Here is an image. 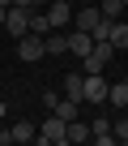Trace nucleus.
Listing matches in <instances>:
<instances>
[{"label": "nucleus", "instance_id": "3", "mask_svg": "<svg viewBox=\"0 0 128 146\" xmlns=\"http://www.w3.org/2000/svg\"><path fill=\"white\" fill-rule=\"evenodd\" d=\"M111 56H115V43H111V39H94V47H90V56H86L81 64H86V73H103V69L111 64Z\"/></svg>", "mask_w": 128, "mask_h": 146}, {"label": "nucleus", "instance_id": "20", "mask_svg": "<svg viewBox=\"0 0 128 146\" xmlns=\"http://www.w3.org/2000/svg\"><path fill=\"white\" fill-rule=\"evenodd\" d=\"M77 5H98V0H77Z\"/></svg>", "mask_w": 128, "mask_h": 146}, {"label": "nucleus", "instance_id": "8", "mask_svg": "<svg viewBox=\"0 0 128 146\" xmlns=\"http://www.w3.org/2000/svg\"><path fill=\"white\" fill-rule=\"evenodd\" d=\"M90 47H94V35H90V30H69V52H73V56L86 60Z\"/></svg>", "mask_w": 128, "mask_h": 146}, {"label": "nucleus", "instance_id": "6", "mask_svg": "<svg viewBox=\"0 0 128 146\" xmlns=\"http://www.w3.org/2000/svg\"><path fill=\"white\" fill-rule=\"evenodd\" d=\"M5 30H9L13 39L30 35V9H17V5H9V17H5Z\"/></svg>", "mask_w": 128, "mask_h": 146}, {"label": "nucleus", "instance_id": "7", "mask_svg": "<svg viewBox=\"0 0 128 146\" xmlns=\"http://www.w3.org/2000/svg\"><path fill=\"white\" fill-rule=\"evenodd\" d=\"M47 22H51V30L73 26V5H69V0H51V5H47Z\"/></svg>", "mask_w": 128, "mask_h": 146}, {"label": "nucleus", "instance_id": "21", "mask_svg": "<svg viewBox=\"0 0 128 146\" xmlns=\"http://www.w3.org/2000/svg\"><path fill=\"white\" fill-rule=\"evenodd\" d=\"M0 5H5V9H9V5H13V0H0Z\"/></svg>", "mask_w": 128, "mask_h": 146}, {"label": "nucleus", "instance_id": "24", "mask_svg": "<svg viewBox=\"0 0 128 146\" xmlns=\"http://www.w3.org/2000/svg\"><path fill=\"white\" fill-rule=\"evenodd\" d=\"M124 9H128V0H124Z\"/></svg>", "mask_w": 128, "mask_h": 146}, {"label": "nucleus", "instance_id": "10", "mask_svg": "<svg viewBox=\"0 0 128 146\" xmlns=\"http://www.w3.org/2000/svg\"><path fill=\"white\" fill-rule=\"evenodd\" d=\"M107 39L115 43V52H124V47H128V22H120V17H115V22L107 26Z\"/></svg>", "mask_w": 128, "mask_h": 146}, {"label": "nucleus", "instance_id": "2", "mask_svg": "<svg viewBox=\"0 0 128 146\" xmlns=\"http://www.w3.org/2000/svg\"><path fill=\"white\" fill-rule=\"evenodd\" d=\"M34 142H43V146H64V142H69V120L51 112V116L39 125V137H34Z\"/></svg>", "mask_w": 128, "mask_h": 146}, {"label": "nucleus", "instance_id": "18", "mask_svg": "<svg viewBox=\"0 0 128 146\" xmlns=\"http://www.w3.org/2000/svg\"><path fill=\"white\" fill-rule=\"evenodd\" d=\"M94 133H115V129H111V120H107V116H94V125H90V137H94Z\"/></svg>", "mask_w": 128, "mask_h": 146}, {"label": "nucleus", "instance_id": "19", "mask_svg": "<svg viewBox=\"0 0 128 146\" xmlns=\"http://www.w3.org/2000/svg\"><path fill=\"white\" fill-rule=\"evenodd\" d=\"M5 17H9V9H5V5H0V26H5Z\"/></svg>", "mask_w": 128, "mask_h": 146}, {"label": "nucleus", "instance_id": "22", "mask_svg": "<svg viewBox=\"0 0 128 146\" xmlns=\"http://www.w3.org/2000/svg\"><path fill=\"white\" fill-rule=\"evenodd\" d=\"M0 116H5V103H0Z\"/></svg>", "mask_w": 128, "mask_h": 146}, {"label": "nucleus", "instance_id": "4", "mask_svg": "<svg viewBox=\"0 0 128 146\" xmlns=\"http://www.w3.org/2000/svg\"><path fill=\"white\" fill-rule=\"evenodd\" d=\"M107 90H111V82L103 78V73H86V86H81V103L98 108V103H107Z\"/></svg>", "mask_w": 128, "mask_h": 146}, {"label": "nucleus", "instance_id": "9", "mask_svg": "<svg viewBox=\"0 0 128 146\" xmlns=\"http://www.w3.org/2000/svg\"><path fill=\"white\" fill-rule=\"evenodd\" d=\"M43 47H47V56H64V52H69V35L47 30V35H43Z\"/></svg>", "mask_w": 128, "mask_h": 146}, {"label": "nucleus", "instance_id": "5", "mask_svg": "<svg viewBox=\"0 0 128 146\" xmlns=\"http://www.w3.org/2000/svg\"><path fill=\"white\" fill-rule=\"evenodd\" d=\"M17 56H22L26 64L43 60V56H47V47H43V35H22V39H17Z\"/></svg>", "mask_w": 128, "mask_h": 146}, {"label": "nucleus", "instance_id": "1", "mask_svg": "<svg viewBox=\"0 0 128 146\" xmlns=\"http://www.w3.org/2000/svg\"><path fill=\"white\" fill-rule=\"evenodd\" d=\"M73 26H77V30H90L94 39H107V26H111V22L103 17L98 5H81V9L73 13Z\"/></svg>", "mask_w": 128, "mask_h": 146}, {"label": "nucleus", "instance_id": "17", "mask_svg": "<svg viewBox=\"0 0 128 146\" xmlns=\"http://www.w3.org/2000/svg\"><path fill=\"white\" fill-rule=\"evenodd\" d=\"M111 129H115V142H124V146H128V116L111 120Z\"/></svg>", "mask_w": 128, "mask_h": 146}, {"label": "nucleus", "instance_id": "13", "mask_svg": "<svg viewBox=\"0 0 128 146\" xmlns=\"http://www.w3.org/2000/svg\"><path fill=\"white\" fill-rule=\"evenodd\" d=\"M81 86H86V73H69L64 78V95L69 99H81Z\"/></svg>", "mask_w": 128, "mask_h": 146}, {"label": "nucleus", "instance_id": "14", "mask_svg": "<svg viewBox=\"0 0 128 146\" xmlns=\"http://www.w3.org/2000/svg\"><path fill=\"white\" fill-rule=\"evenodd\" d=\"M69 142H90V125L77 116V120H69Z\"/></svg>", "mask_w": 128, "mask_h": 146}, {"label": "nucleus", "instance_id": "11", "mask_svg": "<svg viewBox=\"0 0 128 146\" xmlns=\"http://www.w3.org/2000/svg\"><path fill=\"white\" fill-rule=\"evenodd\" d=\"M9 129H13V142H22V146H26V142H34V137H39V129H34V125H30V120H17V125H9Z\"/></svg>", "mask_w": 128, "mask_h": 146}, {"label": "nucleus", "instance_id": "12", "mask_svg": "<svg viewBox=\"0 0 128 146\" xmlns=\"http://www.w3.org/2000/svg\"><path fill=\"white\" fill-rule=\"evenodd\" d=\"M107 103H111V108H120V112H124V108H128V82H115V86H111V90H107Z\"/></svg>", "mask_w": 128, "mask_h": 146}, {"label": "nucleus", "instance_id": "15", "mask_svg": "<svg viewBox=\"0 0 128 146\" xmlns=\"http://www.w3.org/2000/svg\"><path fill=\"white\" fill-rule=\"evenodd\" d=\"M51 30V22H47V13H39V9H30V35H47Z\"/></svg>", "mask_w": 128, "mask_h": 146}, {"label": "nucleus", "instance_id": "16", "mask_svg": "<svg viewBox=\"0 0 128 146\" xmlns=\"http://www.w3.org/2000/svg\"><path fill=\"white\" fill-rule=\"evenodd\" d=\"M98 9H103V17H107V22H115V17L124 13V0H98Z\"/></svg>", "mask_w": 128, "mask_h": 146}, {"label": "nucleus", "instance_id": "23", "mask_svg": "<svg viewBox=\"0 0 128 146\" xmlns=\"http://www.w3.org/2000/svg\"><path fill=\"white\" fill-rule=\"evenodd\" d=\"M124 82H128V73H124Z\"/></svg>", "mask_w": 128, "mask_h": 146}]
</instances>
